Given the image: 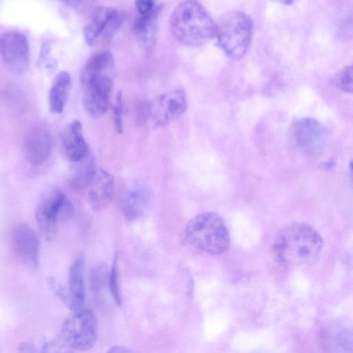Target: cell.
I'll return each instance as SVG.
<instances>
[{
	"label": "cell",
	"instance_id": "1",
	"mask_svg": "<svg viewBox=\"0 0 353 353\" xmlns=\"http://www.w3.org/2000/svg\"><path fill=\"white\" fill-rule=\"evenodd\" d=\"M323 245V239L314 228L305 223H293L278 233L273 252L280 265L297 268L316 263Z\"/></svg>",
	"mask_w": 353,
	"mask_h": 353
},
{
	"label": "cell",
	"instance_id": "2",
	"mask_svg": "<svg viewBox=\"0 0 353 353\" xmlns=\"http://www.w3.org/2000/svg\"><path fill=\"white\" fill-rule=\"evenodd\" d=\"M170 26L174 37L188 46H201L215 35V21L196 1L179 3L172 12Z\"/></svg>",
	"mask_w": 353,
	"mask_h": 353
},
{
	"label": "cell",
	"instance_id": "3",
	"mask_svg": "<svg viewBox=\"0 0 353 353\" xmlns=\"http://www.w3.org/2000/svg\"><path fill=\"white\" fill-rule=\"evenodd\" d=\"M183 236L191 248L210 254H221L230 246L228 228L221 217L212 212L192 218L185 228Z\"/></svg>",
	"mask_w": 353,
	"mask_h": 353
},
{
	"label": "cell",
	"instance_id": "4",
	"mask_svg": "<svg viewBox=\"0 0 353 353\" xmlns=\"http://www.w3.org/2000/svg\"><path fill=\"white\" fill-rule=\"evenodd\" d=\"M253 32V21L245 12L232 10L223 14L215 22V35L224 52L239 59L247 52Z\"/></svg>",
	"mask_w": 353,
	"mask_h": 353
},
{
	"label": "cell",
	"instance_id": "5",
	"mask_svg": "<svg viewBox=\"0 0 353 353\" xmlns=\"http://www.w3.org/2000/svg\"><path fill=\"white\" fill-rule=\"evenodd\" d=\"M62 341L73 350L85 352L95 344L97 319L95 314L85 307L72 311L61 328Z\"/></svg>",
	"mask_w": 353,
	"mask_h": 353
},
{
	"label": "cell",
	"instance_id": "6",
	"mask_svg": "<svg viewBox=\"0 0 353 353\" xmlns=\"http://www.w3.org/2000/svg\"><path fill=\"white\" fill-rule=\"evenodd\" d=\"M290 132L296 148L308 157L320 154L327 143L328 134L326 129L312 117H302L294 121Z\"/></svg>",
	"mask_w": 353,
	"mask_h": 353
},
{
	"label": "cell",
	"instance_id": "7",
	"mask_svg": "<svg viewBox=\"0 0 353 353\" xmlns=\"http://www.w3.org/2000/svg\"><path fill=\"white\" fill-rule=\"evenodd\" d=\"M70 207L65 194L59 189L46 192L41 198L36 207L35 219L41 233L47 241L54 238L59 216L69 210Z\"/></svg>",
	"mask_w": 353,
	"mask_h": 353
},
{
	"label": "cell",
	"instance_id": "8",
	"mask_svg": "<svg viewBox=\"0 0 353 353\" xmlns=\"http://www.w3.org/2000/svg\"><path fill=\"white\" fill-rule=\"evenodd\" d=\"M0 57L8 69L16 74L24 73L30 64L26 37L18 31H8L0 36Z\"/></svg>",
	"mask_w": 353,
	"mask_h": 353
},
{
	"label": "cell",
	"instance_id": "9",
	"mask_svg": "<svg viewBox=\"0 0 353 353\" xmlns=\"http://www.w3.org/2000/svg\"><path fill=\"white\" fill-rule=\"evenodd\" d=\"M83 105L92 118L103 117L107 112L113 90V82L108 74L96 76L83 84Z\"/></svg>",
	"mask_w": 353,
	"mask_h": 353
},
{
	"label": "cell",
	"instance_id": "10",
	"mask_svg": "<svg viewBox=\"0 0 353 353\" xmlns=\"http://www.w3.org/2000/svg\"><path fill=\"white\" fill-rule=\"evenodd\" d=\"M188 108L185 92L182 89L170 90L150 103V116L155 128L166 126L180 118Z\"/></svg>",
	"mask_w": 353,
	"mask_h": 353
},
{
	"label": "cell",
	"instance_id": "11",
	"mask_svg": "<svg viewBox=\"0 0 353 353\" xmlns=\"http://www.w3.org/2000/svg\"><path fill=\"white\" fill-rule=\"evenodd\" d=\"M23 148L25 158L31 165L37 167L45 163L52 148V136L48 127L43 123L30 127L25 134Z\"/></svg>",
	"mask_w": 353,
	"mask_h": 353
},
{
	"label": "cell",
	"instance_id": "12",
	"mask_svg": "<svg viewBox=\"0 0 353 353\" xmlns=\"http://www.w3.org/2000/svg\"><path fill=\"white\" fill-rule=\"evenodd\" d=\"M121 23L122 18L115 8L105 6L95 8L83 29L86 43L93 46L102 37L108 39L119 28Z\"/></svg>",
	"mask_w": 353,
	"mask_h": 353
},
{
	"label": "cell",
	"instance_id": "13",
	"mask_svg": "<svg viewBox=\"0 0 353 353\" xmlns=\"http://www.w3.org/2000/svg\"><path fill=\"white\" fill-rule=\"evenodd\" d=\"M14 252L24 263L37 267L39 263V240L36 232L28 225H15L11 233Z\"/></svg>",
	"mask_w": 353,
	"mask_h": 353
},
{
	"label": "cell",
	"instance_id": "14",
	"mask_svg": "<svg viewBox=\"0 0 353 353\" xmlns=\"http://www.w3.org/2000/svg\"><path fill=\"white\" fill-rule=\"evenodd\" d=\"M85 297L84 259L81 256L74 261L70 268L68 287L65 288L61 300L72 311H74L84 307Z\"/></svg>",
	"mask_w": 353,
	"mask_h": 353
},
{
	"label": "cell",
	"instance_id": "15",
	"mask_svg": "<svg viewBox=\"0 0 353 353\" xmlns=\"http://www.w3.org/2000/svg\"><path fill=\"white\" fill-rule=\"evenodd\" d=\"M319 343L323 353H352V332L341 325L325 326L319 332Z\"/></svg>",
	"mask_w": 353,
	"mask_h": 353
},
{
	"label": "cell",
	"instance_id": "16",
	"mask_svg": "<svg viewBox=\"0 0 353 353\" xmlns=\"http://www.w3.org/2000/svg\"><path fill=\"white\" fill-rule=\"evenodd\" d=\"M61 143L66 157L72 162H80L88 155V145L79 120L74 119L66 125L62 132Z\"/></svg>",
	"mask_w": 353,
	"mask_h": 353
},
{
	"label": "cell",
	"instance_id": "17",
	"mask_svg": "<svg viewBox=\"0 0 353 353\" xmlns=\"http://www.w3.org/2000/svg\"><path fill=\"white\" fill-rule=\"evenodd\" d=\"M88 199L94 211H100L111 201L114 192V179L108 172L99 169L88 187Z\"/></svg>",
	"mask_w": 353,
	"mask_h": 353
},
{
	"label": "cell",
	"instance_id": "18",
	"mask_svg": "<svg viewBox=\"0 0 353 353\" xmlns=\"http://www.w3.org/2000/svg\"><path fill=\"white\" fill-rule=\"evenodd\" d=\"M162 6L157 5L154 10L145 15H139L134 21L132 31L139 43L147 49L154 45L157 30V20Z\"/></svg>",
	"mask_w": 353,
	"mask_h": 353
},
{
	"label": "cell",
	"instance_id": "19",
	"mask_svg": "<svg viewBox=\"0 0 353 353\" xmlns=\"http://www.w3.org/2000/svg\"><path fill=\"white\" fill-rule=\"evenodd\" d=\"M151 194L145 188L137 187L130 190L123 201V214L130 221L142 217L150 203Z\"/></svg>",
	"mask_w": 353,
	"mask_h": 353
},
{
	"label": "cell",
	"instance_id": "20",
	"mask_svg": "<svg viewBox=\"0 0 353 353\" xmlns=\"http://www.w3.org/2000/svg\"><path fill=\"white\" fill-rule=\"evenodd\" d=\"M71 84L70 74L66 71L59 72L54 77L49 92L50 111L61 113L65 106Z\"/></svg>",
	"mask_w": 353,
	"mask_h": 353
},
{
	"label": "cell",
	"instance_id": "21",
	"mask_svg": "<svg viewBox=\"0 0 353 353\" xmlns=\"http://www.w3.org/2000/svg\"><path fill=\"white\" fill-rule=\"evenodd\" d=\"M113 65V57L108 51H103L92 55L83 65L80 73L81 84L89 79L100 75L107 74L108 71Z\"/></svg>",
	"mask_w": 353,
	"mask_h": 353
},
{
	"label": "cell",
	"instance_id": "22",
	"mask_svg": "<svg viewBox=\"0 0 353 353\" xmlns=\"http://www.w3.org/2000/svg\"><path fill=\"white\" fill-rule=\"evenodd\" d=\"M97 171L94 162L91 159H88L76 172L72 180V186L76 189L88 188L94 179Z\"/></svg>",
	"mask_w": 353,
	"mask_h": 353
},
{
	"label": "cell",
	"instance_id": "23",
	"mask_svg": "<svg viewBox=\"0 0 353 353\" xmlns=\"http://www.w3.org/2000/svg\"><path fill=\"white\" fill-rule=\"evenodd\" d=\"M110 272L104 263L96 265L90 271V288L96 293L101 291L109 281Z\"/></svg>",
	"mask_w": 353,
	"mask_h": 353
},
{
	"label": "cell",
	"instance_id": "24",
	"mask_svg": "<svg viewBox=\"0 0 353 353\" xmlns=\"http://www.w3.org/2000/svg\"><path fill=\"white\" fill-rule=\"evenodd\" d=\"M330 82L341 91L352 93V67L347 65L341 69L332 77Z\"/></svg>",
	"mask_w": 353,
	"mask_h": 353
},
{
	"label": "cell",
	"instance_id": "25",
	"mask_svg": "<svg viewBox=\"0 0 353 353\" xmlns=\"http://www.w3.org/2000/svg\"><path fill=\"white\" fill-rule=\"evenodd\" d=\"M108 285L111 294L117 305L121 304V296L118 279V254L114 256L112 265L110 271Z\"/></svg>",
	"mask_w": 353,
	"mask_h": 353
},
{
	"label": "cell",
	"instance_id": "26",
	"mask_svg": "<svg viewBox=\"0 0 353 353\" xmlns=\"http://www.w3.org/2000/svg\"><path fill=\"white\" fill-rule=\"evenodd\" d=\"M39 353H74L65 342L61 340H48L43 343Z\"/></svg>",
	"mask_w": 353,
	"mask_h": 353
},
{
	"label": "cell",
	"instance_id": "27",
	"mask_svg": "<svg viewBox=\"0 0 353 353\" xmlns=\"http://www.w3.org/2000/svg\"><path fill=\"white\" fill-rule=\"evenodd\" d=\"M123 94L121 91H119L117 96L115 103L112 108V116L115 130L117 133L121 134L123 130Z\"/></svg>",
	"mask_w": 353,
	"mask_h": 353
},
{
	"label": "cell",
	"instance_id": "28",
	"mask_svg": "<svg viewBox=\"0 0 353 353\" xmlns=\"http://www.w3.org/2000/svg\"><path fill=\"white\" fill-rule=\"evenodd\" d=\"M135 120L139 124L145 122L150 116V103L141 102L135 108Z\"/></svg>",
	"mask_w": 353,
	"mask_h": 353
},
{
	"label": "cell",
	"instance_id": "29",
	"mask_svg": "<svg viewBox=\"0 0 353 353\" xmlns=\"http://www.w3.org/2000/svg\"><path fill=\"white\" fill-rule=\"evenodd\" d=\"M157 5L152 0H139L135 6L140 15H145L152 12Z\"/></svg>",
	"mask_w": 353,
	"mask_h": 353
},
{
	"label": "cell",
	"instance_id": "30",
	"mask_svg": "<svg viewBox=\"0 0 353 353\" xmlns=\"http://www.w3.org/2000/svg\"><path fill=\"white\" fill-rule=\"evenodd\" d=\"M106 353H135L132 350L123 345H115L110 347Z\"/></svg>",
	"mask_w": 353,
	"mask_h": 353
},
{
	"label": "cell",
	"instance_id": "31",
	"mask_svg": "<svg viewBox=\"0 0 353 353\" xmlns=\"http://www.w3.org/2000/svg\"><path fill=\"white\" fill-rule=\"evenodd\" d=\"M19 353H39V352L32 344L23 343L19 346Z\"/></svg>",
	"mask_w": 353,
	"mask_h": 353
},
{
	"label": "cell",
	"instance_id": "32",
	"mask_svg": "<svg viewBox=\"0 0 353 353\" xmlns=\"http://www.w3.org/2000/svg\"><path fill=\"white\" fill-rule=\"evenodd\" d=\"M49 48V43H45L43 49L41 50L39 61H38V62L40 63L44 61L46 57L48 56Z\"/></svg>",
	"mask_w": 353,
	"mask_h": 353
},
{
	"label": "cell",
	"instance_id": "33",
	"mask_svg": "<svg viewBox=\"0 0 353 353\" xmlns=\"http://www.w3.org/2000/svg\"><path fill=\"white\" fill-rule=\"evenodd\" d=\"M253 353H265V352H253Z\"/></svg>",
	"mask_w": 353,
	"mask_h": 353
}]
</instances>
